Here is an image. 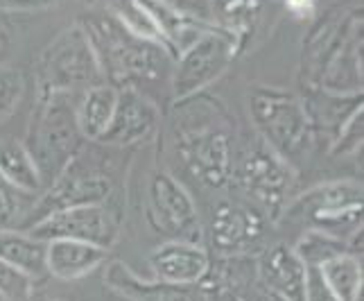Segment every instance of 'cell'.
Returning <instances> with one entry per match:
<instances>
[{
	"mask_svg": "<svg viewBox=\"0 0 364 301\" xmlns=\"http://www.w3.org/2000/svg\"><path fill=\"white\" fill-rule=\"evenodd\" d=\"M267 7L269 0H208L206 9L208 19L231 36L235 53L240 55L258 32Z\"/></svg>",
	"mask_w": 364,
	"mask_h": 301,
	"instance_id": "cell-18",
	"label": "cell"
},
{
	"mask_svg": "<svg viewBox=\"0 0 364 301\" xmlns=\"http://www.w3.org/2000/svg\"><path fill=\"white\" fill-rule=\"evenodd\" d=\"M77 23L93 48L107 84L116 89H138L143 82L159 80L166 70L170 61L166 50L129 32L107 9L89 11Z\"/></svg>",
	"mask_w": 364,
	"mask_h": 301,
	"instance_id": "cell-2",
	"label": "cell"
},
{
	"mask_svg": "<svg viewBox=\"0 0 364 301\" xmlns=\"http://www.w3.org/2000/svg\"><path fill=\"white\" fill-rule=\"evenodd\" d=\"M304 301H337L335 295L326 287L321 281L319 272L315 268L306 270V290H304Z\"/></svg>",
	"mask_w": 364,
	"mask_h": 301,
	"instance_id": "cell-31",
	"label": "cell"
},
{
	"mask_svg": "<svg viewBox=\"0 0 364 301\" xmlns=\"http://www.w3.org/2000/svg\"><path fill=\"white\" fill-rule=\"evenodd\" d=\"M105 9L111 16H116L124 28H127L129 32H134L136 36L161 46V36H159L156 25H154L152 16H149V11L143 7L141 0H107Z\"/></svg>",
	"mask_w": 364,
	"mask_h": 301,
	"instance_id": "cell-27",
	"label": "cell"
},
{
	"mask_svg": "<svg viewBox=\"0 0 364 301\" xmlns=\"http://www.w3.org/2000/svg\"><path fill=\"white\" fill-rule=\"evenodd\" d=\"M235 57H237L235 43L227 32L220 28L204 32L193 46H188L174 59V68H172L174 102L193 97L197 93H204L210 84H215L229 70Z\"/></svg>",
	"mask_w": 364,
	"mask_h": 301,
	"instance_id": "cell-8",
	"label": "cell"
},
{
	"mask_svg": "<svg viewBox=\"0 0 364 301\" xmlns=\"http://www.w3.org/2000/svg\"><path fill=\"white\" fill-rule=\"evenodd\" d=\"M199 3H202V0H199Z\"/></svg>",
	"mask_w": 364,
	"mask_h": 301,
	"instance_id": "cell-39",
	"label": "cell"
},
{
	"mask_svg": "<svg viewBox=\"0 0 364 301\" xmlns=\"http://www.w3.org/2000/svg\"><path fill=\"white\" fill-rule=\"evenodd\" d=\"M247 107L256 134L290 166L315 147V132L294 91L254 84L247 91Z\"/></svg>",
	"mask_w": 364,
	"mask_h": 301,
	"instance_id": "cell-3",
	"label": "cell"
},
{
	"mask_svg": "<svg viewBox=\"0 0 364 301\" xmlns=\"http://www.w3.org/2000/svg\"><path fill=\"white\" fill-rule=\"evenodd\" d=\"M362 0H337L315 19L304 39L301 86H317L321 73L340 53L348 36L362 30Z\"/></svg>",
	"mask_w": 364,
	"mask_h": 301,
	"instance_id": "cell-9",
	"label": "cell"
},
{
	"mask_svg": "<svg viewBox=\"0 0 364 301\" xmlns=\"http://www.w3.org/2000/svg\"><path fill=\"white\" fill-rule=\"evenodd\" d=\"M34 281L0 260V299L3 301H32Z\"/></svg>",
	"mask_w": 364,
	"mask_h": 301,
	"instance_id": "cell-30",
	"label": "cell"
},
{
	"mask_svg": "<svg viewBox=\"0 0 364 301\" xmlns=\"http://www.w3.org/2000/svg\"><path fill=\"white\" fill-rule=\"evenodd\" d=\"M287 11L301 21H312L317 16V0H285Z\"/></svg>",
	"mask_w": 364,
	"mask_h": 301,
	"instance_id": "cell-33",
	"label": "cell"
},
{
	"mask_svg": "<svg viewBox=\"0 0 364 301\" xmlns=\"http://www.w3.org/2000/svg\"><path fill=\"white\" fill-rule=\"evenodd\" d=\"M32 238L41 243L50 241H80L102 249L114 247L120 233V216L107 204H89L61 208L34 220L28 229Z\"/></svg>",
	"mask_w": 364,
	"mask_h": 301,
	"instance_id": "cell-10",
	"label": "cell"
},
{
	"mask_svg": "<svg viewBox=\"0 0 364 301\" xmlns=\"http://www.w3.org/2000/svg\"><path fill=\"white\" fill-rule=\"evenodd\" d=\"M118 102V89L107 82L95 84L91 89L82 91L80 100L75 102V120L82 139L100 141L109 130Z\"/></svg>",
	"mask_w": 364,
	"mask_h": 301,
	"instance_id": "cell-21",
	"label": "cell"
},
{
	"mask_svg": "<svg viewBox=\"0 0 364 301\" xmlns=\"http://www.w3.org/2000/svg\"><path fill=\"white\" fill-rule=\"evenodd\" d=\"M267 216L247 199H220L210 216V241L218 252L245 254L265 236Z\"/></svg>",
	"mask_w": 364,
	"mask_h": 301,
	"instance_id": "cell-13",
	"label": "cell"
},
{
	"mask_svg": "<svg viewBox=\"0 0 364 301\" xmlns=\"http://www.w3.org/2000/svg\"><path fill=\"white\" fill-rule=\"evenodd\" d=\"M321 281L335 295L337 301H360L362 295V258L355 254H340L331 260L321 263L319 268Z\"/></svg>",
	"mask_w": 364,
	"mask_h": 301,
	"instance_id": "cell-24",
	"label": "cell"
},
{
	"mask_svg": "<svg viewBox=\"0 0 364 301\" xmlns=\"http://www.w3.org/2000/svg\"><path fill=\"white\" fill-rule=\"evenodd\" d=\"M254 301H276V299L269 297V295H265V292H258V295L254 297Z\"/></svg>",
	"mask_w": 364,
	"mask_h": 301,
	"instance_id": "cell-37",
	"label": "cell"
},
{
	"mask_svg": "<svg viewBox=\"0 0 364 301\" xmlns=\"http://www.w3.org/2000/svg\"><path fill=\"white\" fill-rule=\"evenodd\" d=\"M80 3H82V5H86V7H93V5H97V3H100V0H80Z\"/></svg>",
	"mask_w": 364,
	"mask_h": 301,
	"instance_id": "cell-38",
	"label": "cell"
},
{
	"mask_svg": "<svg viewBox=\"0 0 364 301\" xmlns=\"http://www.w3.org/2000/svg\"><path fill=\"white\" fill-rule=\"evenodd\" d=\"M147 220L152 229L170 236L172 241L199 238L197 206L183 184L170 172H154L147 184Z\"/></svg>",
	"mask_w": 364,
	"mask_h": 301,
	"instance_id": "cell-11",
	"label": "cell"
},
{
	"mask_svg": "<svg viewBox=\"0 0 364 301\" xmlns=\"http://www.w3.org/2000/svg\"><path fill=\"white\" fill-rule=\"evenodd\" d=\"M107 252L91 243L50 241L46 243V272L59 281H77L105 265Z\"/></svg>",
	"mask_w": 364,
	"mask_h": 301,
	"instance_id": "cell-19",
	"label": "cell"
},
{
	"mask_svg": "<svg viewBox=\"0 0 364 301\" xmlns=\"http://www.w3.org/2000/svg\"><path fill=\"white\" fill-rule=\"evenodd\" d=\"M105 283L114 292L132 301H199V292L193 287L168 285L159 281H145L132 272L124 263L114 260L105 270Z\"/></svg>",
	"mask_w": 364,
	"mask_h": 301,
	"instance_id": "cell-20",
	"label": "cell"
},
{
	"mask_svg": "<svg viewBox=\"0 0 364 301\" xmlns=\"http://www.w3.org/2000/svg\"><path fill=\"white\" fill-rule=\"evenodd\" d=\"M0 174L14 184L16 188L32 195L43 193V179L36 168L34 159L30 157L28 147L16 139H3L0 141Z\"/></svg>",
	"mask_w": 364,
	"mask_h": 301,
	"instance_id": "cell-23",
	"label": "cell"
},
{
	"mask_svg": "<svg viewBox=\"0 0 364 301\" xmlns=\"http://www.w3.org/2000/svg\"><path fill=\"white\" fill-rule=\"evenodd\" d=\"M362 136H364V107H360L342 125V130L337 132L335 141L328 145L331 157H355L362 149Z\"/></svg>",
	"mask_w": 364,
	"mask_h": 301,
	"instance_id": "cell-29",
	"label": "cell"
},
{
	"mask_svg": "<svg viewBox=\"0 0 364 301\" xmlns=\"http://www.w3.org/2000/svg\"><path fill=\"white\" fill-rule=\"evenodd\" d=\"M25 95V78L14 66H0V125L18 109Z\"/></svg>",
	"mask_w": 364,
	"mask_h": 301,
	"instance_id": "cell-28",
	"label": "cell"
},
{
	"mask_svg": "<svg viewBox=\"0 0 364 301\" xmlns=\"http://www.w3.org/2000/svg\"><path fill=\"white\" fill-rule=\"evenodd\" d=\"M11 48H14V36H11L9 25L3 19V11H0V66H3L7 57L11 55Z\"/></svg>",
	"mask_w": 364,
	"mask_h": 301,
	"instance_id": "cell-35",
	"label": "cell"
},
{
	"mask_svg": "<svg viewBox=\"0 0 364 301\" xmlns=\"http://www.w3.org/2000/svg\"><path fill=\"white\" fill-rule=\"evenodd\" d=\"M281 216L308 222L310 229L346 241L362 229V184L353 179L319 184L292 199Z\"/></svg>",
	"mask_w": 364,
	"mask_h": 301,
	"instance_id": "cell-7",
	"label": "cell"
},
{
	"mask_svg": "<svg viewBox=\"0 0 364 301\" xmlns=\"http://www.w3.org/2000/svg\"><path fill=\"white\" fill-rule=\"evenodd\" d=\"M149 270L154 281L179 285V287H197L206 279L210 270L208 252L191 241H170L159 245L149 254Z\"/></svg>",
	"mask_w": 364,
	"mask_h": 301,
	"instance_id": "cell-14",
	"label": "cell"
},
{
	"mask_svg": "<svg viewBox=\"0 0 364 301\" xmlns=\"http://www.w3.org/2000/svg\"><path fill=\"white\" fill-rule=\"evenodd\" d=\"M256 274L262 292L274 297L276 301H304L306 265L299 260L292 247H269L260 256Z\"/></svg>",
	"mask_w": 364,
	"mask_h": 301,
	"instance_id": "cell-16",
	"label": "cell"
},
{
	"mask_svg": "<svg viewBox=\"0 0 364 301\" xmlns=\"http://www.w3.org/2000/svg\"><path fill=\"white\" fill-rule=\"evenodd\" d=\"M39 195L25 193L0 174V229L25 231L32 224Z\"/></svg>",
	"mask_w": 364,
	"mask_h": 301,
	"instance_id": "cell-25",
	"label": "cell"
},
{
	"mask_svg": "<svg viewBox=\"0 0 364 301\" xmlns=\"http://www.w3.org/2000/svg\"><path fill=\"white\" fill-rule=\"evenodd\" d=\"M82 134L75 120V105L68 93L36 95L32 118L25 136V147L41 172L43 186L57 179L77 157Z\"/></svg>",
	"mask_w": 364,
	"mask_h": 301,
	"instance_id": "cell-4",
	"label": "cell"
},
{
	"mask_svg": "<svg viewBox=\"0 0 364 301\" xmlns=\"http://www.w3.org/2000/svg\"><path fill=\"white\" fill-rule=\"evenodd\" d=\"M159 125V107L138 89H118V102L109 130L100 139L105 145L127 147L154 134Z\"/></svg>",
	"mask_w": 364,
	"mask_h": 301,
	"instance_id": "cell-15",
	"label": "cell"
},
{
	"mask_svg": "<svg viewBox=\"0 0 364 301\" xmlns=\"http://www.w3.org/2000/svg\"><path fill=\"white\" fill-rule=\"evenodd\" d=\"M57 0H0V11H39Z\"/></svg>",
	"mask_w": 364,
	"mask_h": 301,
	"instance_id": "cell-32",
	"label": "cell"
},
{
	"mask_svg": "<svg viewBox=\"0 0 364 301\" xmlns=\"http://www.w3.org/2000/svg\"><path fill=\"white\" fill-rule=\"evenodd\" d=\"M156 3H163V5H170L174 9H181V11H191V14H197V16H204L208 19V9L204 3H199V0H156ZM210 21V19H208Z\"/></svg>",
	"mask_w": 364,
	"mask_h": 301,
	"instance_id": "cell-34",
	"label": "cell"
},
{
	"mask_svg": "<svg viewBox=\"0 0 364 301\" xmlns=\"http://www.w3.org/2000/svg\"><path fill=\"white\" fill-rule=\"evenodd\" d=\"M174 149L188 174L206 188H224L231 179L233 132L231 114L220 100L197 93L177 102Z\"/></svg>",
	"mask_w": 364,
	"mask_h": 301,
	"instance_id": "cell-1",
	"label": "cell"
},
{
	"mask_svg": "<svg viewBox=\"0 0 364 301\" xmlns=\"http://www.w3.org/2000/svg\"><path fill=\"white\" fill-rule=\"evenodd\" d=\"M36 95L86 91L102 84L95 53L80 23L68 25L50 41L34 66Z\"/></svg>",
	"mask_w": 364,
	"mask_h": 301,
	"instance_id": "cell-6",
	"label": "cell"
},
{
	"mask_svg": "<svg viewBox=\"0 0 364 301\" xmlns=\"http://www.w3.org/2000/svg\"><path fill=\"white\" fill-rule=\"evenodd\" d=\"M229 184L269 220H279L294 188V170L258 134L233 149Z\"/></svg>",
	"mask_w": 364,
	"mask_h": 301,
	"instance_id": "cell-5",
	"label": "cell"
},
{
	"mask_svg": "<svg viewBox=\"0 0 364 301\" xmlns=\"http://www.w3.org/2000/svg\"><path fill=\"white\" fill-rule=\"evenodd\" d=\"M111 193H114L111 177L97 170H86L73 159L64 172L43 188V193L36 199L32 222L61 208L107 204Z\"/></svg>",
	"mask_w": 364,
	"mask_h": 301,
	"instance_id": "cell-12",
	"label": "cell"
},
{
	"mask_svg": "<svg viewBox=\"0 0 364 301\" xmlns=\"http://www.w3.org/2000/svg\"><path fill=\"white\" fill-rule=\"evenodd\" d=\"M299 97L306 109L310 127L315 132V141L328 139V143L335 141L342 125L362 107V93L340 95V93L323 91L319 86H304V93Z\"/></svg>",
	"mask_w": 364,
	"mask_h": 301,
	"instance_id": "cell-17",
	"label": "cell"
},
{
	"mask_svg": "<svg viewBox=\"0 0 364 301\" xmlns=\"http://www.w3.org/2000/svg\"><path fill=\"white\" fill-rule=\"evenodd\" d=\"M292 249H294V254L299 256V260L306 265V270L308 268H319L321 263H326V260H331L335 256L348 252L346 241H340V238H333L328 233L315 231V229H308L294 243Z\"/></svg>",
	"mask_w": 364,
	"mask_h": 301,
	"instance_id": "cell-26",
	"label": "cell"
},
{
	"mask_svg": "<svg viewBox=\"0 0 364 301\" xmlns=\"http://www.w3.org/2000/svg\"><path fill=\"white\" fill-rule=\"evenodd\" d=\"M199 301H242L237 295L233 292H218V290H202L199 287Z\"/></svg>",
	"mask_w": 364,
	"mask_h": 301,
	"instance_id": "cell-36",
	"label": "cell"
},
{
	"mask_svg": "<svg viewBox=\"0 0 364 301\" xmlns=\"http://www.w3.org/2000/svg\"><path fill=\"white\" fill-rule=\"evenodd\" d=\"M0 260L18 270L32 281L46 272V243L36 241L28 231L0 229Z\"/></svg>",
	"mask_w": 364,
	"mask_h": 301,
	"instance_id": "cell-22",
	"label": "cell"
}]
</instances>
